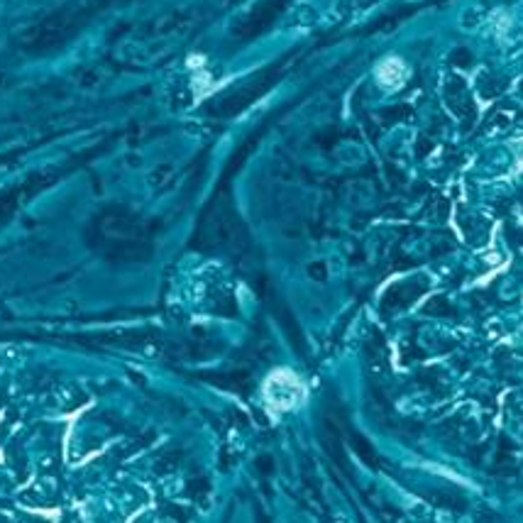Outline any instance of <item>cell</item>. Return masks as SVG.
<instances>
[{"label": "cell", "instance_id": "obj_1", "mask_svg": "<svg viewBox=\"0 0 523 523\" xmlns=\"http://www.w3.org/2000/svg\"><path fill=\"white\" fill-rule=\"evenodd\" d=\"M303 396L299 379L291 377L289 372H277L267 382V399L272 401V406L277 408H291L296 406Z\"/></svg>", "mask_w": 523, "mask_h": 523}, {"label": "cell", "instance_id": "obj_2", "mask_svg": "<svg viewBox=\"0 0 523 523\" xmlns=\"http://www.w3.org/2000/svg\"><path fill=\"white\" fill-rule=\"evenodd\" d=\"M377 76L384 86H399L406 78V67L399 59H386L384 64H379Z\"/></svg>", "mask_w": 523, "mask_h": 523}]
</instances>
